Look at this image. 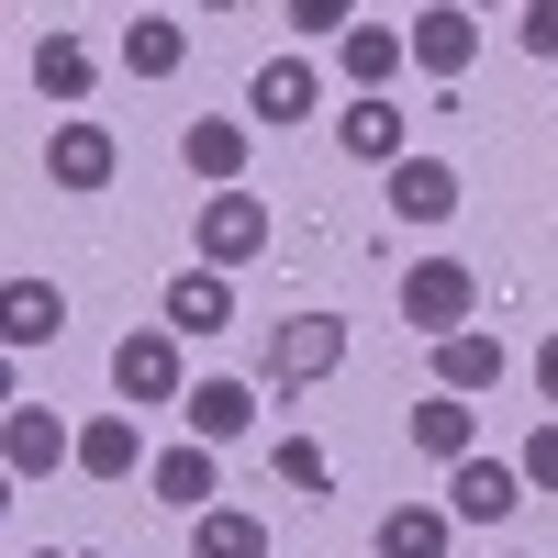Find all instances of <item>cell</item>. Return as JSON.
<instances>
[{
	"label": "cell",
	"mask_w": 558,
	"mask_h": 558,
	"mask_svg": "<svg viewBox=\"0 0 558 558\" xmlns=\"http://www.w3.org/2000/svg\"><path fill=\"white\" fill-rule=\"evenodd\" d=\"M470 313H481V268H470V257H413V268H402V324H413L425 347L470 336Z\"/></svg>",
	"instance_id": "1"
},
{
	"label": "cell",
	"mask_w": 558,
	"mask_h": 558,
	"mask_svg": "<svg viewBox=\"0 0 558 558\" xmlns=\"http://www.w3.org/2000/svg\"><path fill=\"white\" fill-rule=\"evenodd\" d=\"M112 391H123V413L191 402V357H179L168 324H123V347H112Z\"/></svg>",
	"instance_id": "2"
},
{
	"label": "cell",
	"mask_w": 558,
	"mask_h": 558,
	"mask_svg": "<svg viewBox=\"0 0 558 558\" xmlns=\"http://www.w3.org/2000/svg\"><path fill=\"white\" fill-rule=\"evenodd\" d=\"M257 257H268V202H257V191H213L202 223H191V268H223V279H235V268H257Z\"/></svg>",
	"instance_id": "3"
},
{
	"label": "cell",
	"mask_w": 558,
	"mask_h": 558,
	"mask_svg": "<svg viewBox=\"0 0 558 558\" xmlns=\"http://www.w3.org/2000/svg\"><path fill=\"white\" fill-rule=\"evenodd\" d=\"M347 368V324L336 313H279V336H268V391H313V380H336Z\"/></svg>",
	"instance_id": "4"
},
{
	"label": "cell",
	"mask_w": 558,
	"mask_h": 558,
	"mask_svg": "<svg viewBox=\"0 0 558 558\" xmlns=\"http://www.w3.org/2000/svg\"><path fill=\"white\" fill-rule=\"evenodd\" d=\"M0 470H12V481L34 492V481L78 470V436H68L57 413H45V402H12V413H0Z\"/></svg>",
	"instance_id": "5"
},
{
	"label": "cell",
	"mask_w": 558,
	"mask_h": 558,
	"mask_svg": "<svg viewBox=\"0 0 558 558\" xmlns=\"http://www.w3.org/2000/svg\"><path fill=\"white\" fill-rule=\"evenodd\" d=\"M45 179H57V191L68 202H89V191H112V179H123V146H112V123H57V134H45Z\"/></svg>",
	"instance_id": "6"
},
{
	"label": "cell",
	"mask_w": 558,
	"mask_h": 558,
	"mask_svg": "<svg viewBox=\"0 0 558 558\" xmlns=\"http://www.w3.org/2000/svg\"><path fill=\"white\" fill-rule=\"evenodd\" d=\"M447 514L458 525H514L525 514V470L514 458H458L447 470Z\"/></svg>",
	"instance_id": "7"
},
{
	"label": "cell",
	"mask_w": 558,
	"mask_h": 558,
	"mask_svg": "<svg viewBox=\"0 0 558 558\" xmlns=\"http://www.w3.org/2000/svg\"><path fill=\"white\" fill-rule=\"evenodd\" d=\"M157 324L179 347H202V336H223V324H235V279L223 268H179L168 291H157Z\"/></svg>",
	"instance_id": "8"
},
{
	"label": "cell",
	"mask_w": 558,
	"mask_h": 558,
	"mask_svg": "<svg viewBox=\"0 0 558 558\" xmlns=\"http://www.w3.org/2000/svg\"><path fill=\"white\" fill-rule=\"evenodd\" d=\"M179 425H191V447H235V436H257V380H235V368H213V380H191V402H179Z\"/></svg>",
	"instance_id": "9"
},
{
	"label": "cell",
	"mask_w": 558,
	"mask_h": 558,
	"mask_svg": "<svg viewBox=\"0 0 558 558\" xmlns=\"http://www.w3.org/2000/svg\"><path fill=\"white\" fill-rule=\"evenodd\" d=\"M246 146L257 134L235 112H202V123H179V168L202 179V191H246Z\"/></svg>",
	"instance_id": "10"
},
{
	"label": "cell",
	"mask_w": 558,
	"mask_h": 558,
	"mask_svg": "<svg viewBox=\"0 0 558 558\" xmlns=\"http://www.w3.org/2000/svg\"><path fill=\"white\" fill-rule=\"evenodd\" d=\"M336 68L357 78V101H391V78L413 68V34H402V23H380V12H357V34L336 45Z\"/></svg>",
	"instance_id": "11"
},
{
	"label": "cell",
	"mask_w": 558,
	"mask_h": 558,
	"mask_svg": "<svg viewBox=\"0 0 558 558\" xmlns=\"http://www.w3.org/2000/svg\"><path fill=\"white\" fill-rule=\"evenodd\" d=\"M402 34H413V68H425V78H470V57H481V23L458 12V0H436V12H413Z\"/></svg>",
	"instance_id": "12"
},
{
	"label": "cell",
	"mask_w": 558,
	"mask_h": 558,
	"mask_svg": "<svg viewBox=\"0 0 558 558\" xmlns=\"http://www.w3.org/2000/svg\"><path fill=\"white\" fill-rule=\"evenodd\" d=\"M23 78H34V101H57V112L78 123V101H89V78H101V57H89L78 34H45L34 57H23Z\"/></svg>",
	"instance_id": "13"
},
{
	"label": "cell",
	"mask_w": 558,
	"mask_h": 558,
	"mask_svg": "<svg viewBox=\"0 0 558 558\" xmlns=\"http://www.w3.org/2000/svg\"><path fill=\"white\" fill-rule=\"evenodd\" d=\"M413 447L436 458V470H458V458H481V402H458V391H425L413 402V425H402Z\"/></svg>",
	"instance_id": "14"
},
{
	"label": "cell",
	"mask_w": 558,
	"mask_h": 558,
	"mask_svg": "<svg viewBox=\"0 0 558 558\" xmlns=\"http://www.w3.org/2000/svg\"><path fill=\"white\" fill-rule=\"evenodd\" d=\"M246 112H257V123H313V112H324L313 57H268V68L246 78Z\"/></svg>",
	"instance_id": "15"
},
{
	"label": "cell",
	"mask_w": 558,
	"mask_h": 558,
	"mask_svg": "<svg viewBox=\"0 0 558 558\" xmlns=\"http://www.w3.org/2000/svg\"><path fill=\"white\" fill-rule=\"evenodd\" d=\"M146 481H157L168 514H213V502H223V492H213V481H223V458L179 436V447H157V470H146Z\"/></svg>",
	"instance_id": "16"
},
{
	"label": "cell",
	"mask_w": 558,
	"mask_h": 558,
	"mask_svg": "<svg viewBox=\"0 0 558 558\" xmlns=\"http://www.w3.org/2000/svg\"><path fill=\"white\" fill-rule=\"evenodd\" d=\"M502 368H514V357H502V336H492V324H470V336H447V347H436V391L481 402V391H502Z\"/></svg>",
	"instance_id": "17"
},
{
	"label": "cell",
	"mask_w": 558,
	"mask_h": 558,
	"mask_svg": "<svg viewBox=\"0 0 558 558\" xmlns=\"http://www.w3.org/2000/svg\"><path fill=\"white\" fill-rule=\"evenodd\" d=\"M0 336H12V357L57 347L68 336V291H57V279H12V291H0Z\"/></svg>",
	"instance_id": "18"
},
{
	"label": "cell",
	"mask_w": 558,
	"mask_h": 558,
	"mask_svg": "<svg viewBox=\"0 0 558 558\" xmlns=\"http://www.w3.org/2000/svg\"><path fill=\"white\" fill-rule=\"evenodd\" d=\"M78 470H89V481H134V470H157L123 402H112V413H89V425H78Z\"/></svg>",
	"instance_id": "19"
},
{
	"label": "cell",
	"mask_w": 558,
	"mask_h": 558,
	"mask_svg": "<svg viewBox=\"0 0 558 558\" xmlns=\"http://www.w3.org/2000/svg\"><path fill=\"white\" fill-rule=\"evenodd\" d=\"M336 146H347L357 168H380V179L413 157V146H402V112H391V101H347V112H336Z\"/></svg>",
	"instance_id": "20"
},
{
	"label": "cell",
	"mask_w": 558,
	"mask_h": 558,
	"mask_svg": "<svg viewBox=\"0 0 558 558\" xmlns=\"http://www.w3.org/2000/svg\"><path fill=\"white\" fill-rule=\"evenodd\" d=\"M458 213V168L447 157H402L391 168V223H447Z\"/></svg>",
	"instance_id": "21"
},
{
	"label": "cell",
	"mask_w": 558,
	"mask_h": 558,
	"mask_svg": "<svg viewBox=\"0 0 558 558\" xmlns=\"http://www.w3.org/2000/svg\"><path fill=\"white\" fill-rule=\"evenodd\" d=\"M447 536H458L447 502H391L380 536H368V558H447Z\"/></svg>",
	"instance_id": "22"
},
{
	"label": "cell",
	"mask_w": 558,
	"mask_h": 558,
	"mask_svg": "<svg viewBox=\"0 0 558 558\" xmlns=\"http://www.w3.org/2000/svg\"><path fill=\"white\" fill-rule=\"evenodd\" d=\"M179 57H191V23L179 12H134L123 23V68L134 78H179Z\"/></svg>",
	"instance_id": "23"
},
{
	"label": "cell",
	"mask_w": 558,
	"mask_h": 558,
	"mask_svg": "<svg viewBox=\"0 0 558 558\" xmlns=\"http://www.w3.org/2000/svg\"><path fill=\"white\" fill-rule=\"evenodd\" d=\"M191 558H268V525L246 502H213V514H191Z\"/></svg>",
	"instance_id": "24"
},
{
	"label": "cell",
	"mask_w": 558,
	"mask_h": 558,
	"mask_svg": "<svg viewBox=\"0 0 558 558\" xmlns=\"http://www.w3.org/2000/svg\"><path fill=\"white\" fill-rule=\"evenodd\" d=\"M268 470H279V492H302V502L336 492V458H324V436H279V447H268Z\"/></svg>",
	"instance_id": "25"
},
{
	"label": "cell",
	"mask_w": 558,
	"mask_h": 558,
	"mask_svg": "<svg viewBox=\"0 0 558 558\" xmlns=\"http://www.w3.org/2000/svg\"><path fill=\"white\" fill-rule=\"evenodd\" d=\"M279 23H291L302 45H347V34H357V12H347V0H291Z\"/></svg>",
	"instance_id": "26"
},
{
	"label": "cell",
	"mask_w": 558,
	"mask_h": 558,
	"mask_svg": "<svg viewBox=\"0 0 558 558\" xmlns=\"http://www.w3.org/2000/svg\"><path fill=\"white\" fill-rule=\"evenodd\" d=\"M514 470H525V492H558V413H547V425L514 447Z\"/></svg>",
	"instance_id": "27"
},
{
	"label": "cell",
	"mask_w": 558,
	"mask_h": 558,
	"mask_svg": "<svg viewBox=\"0 0 558 558\" xmlns=\"http://www.w3.org/2000/svg\"><path fill=\"white\" fill-rule=\"evenodd\" d=\"M514 34H525V57H558V0H525Z\"/></svg>",
	"instance_id": "28"
},
{
	"label": "cell",
	"mask_w": 558,
	"mask_h": 558,
	"mask_svg": "<svg viewBox=\"0 0 558 558\" xmlns=\"http://www.w3.org/2000/svg\"><path fill=\"white\" fill-rule=\"evenodd\" d=\"M536 402L558 413V336H536Z\"/></svg>",
	"instance_id": "29"
},
{
	"label": "cell",
	"mask_w": 558,
	"mask_h": 558,
	"mask_svg": "<svg viewBox=\"0 0 558 558\" xmlns=\"http://www.w3.org/2000/svg\"><path fill=\"white\" fill-rule=\"evenodd\" d=\"M23 558H68V547H23Z\"/></svg>",
	"instance_id": "30"
}]
</instances>
